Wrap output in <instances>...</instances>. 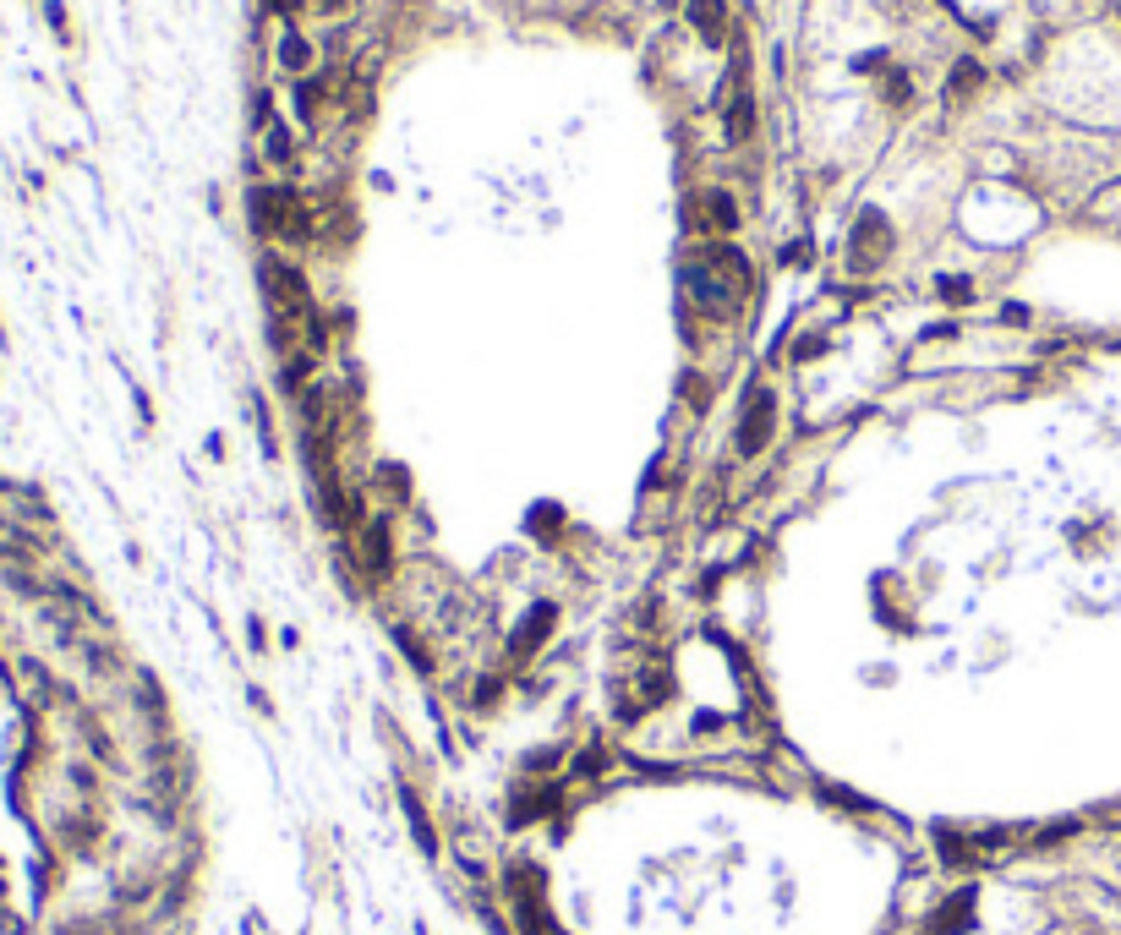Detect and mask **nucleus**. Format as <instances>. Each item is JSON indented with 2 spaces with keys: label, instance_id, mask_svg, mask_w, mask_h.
Segmentation results:
<instances>
[{
  "label": "nucleus",
  "instance_id": "19",
  "mask_svg": "<svg viewBox=\"0 0 1121 935\" xmlns=\"http://www.w3.org/2000/svg\"><path fill=\"white\" fill-rule=\"evenodd\" d=\"M400 646L411 651V662H416V668H427V651L416 646V635H411V629H400Z\"/></svg>",
  "mask_w": 1121,
  "mask_h": 935
},
{
  "label": "nucleus",
  "instance_id": "15",
  "mask_svg": "<svg viewBox=\"0 0 1121 935\" xmlns=\"http://www.w3.org/2000/svg\"><path fill=\"white\" fill-rule=\"evenodd\" d=\"M974 83H979V66H974V61H963V66L952 72V83H947V99H952V104H957V99H968V93H974Z\"/></svg>",
  "mask_w": 1121,
  "mask_h": 935
},
{
  "label": "nucleus",
  "instance_id": "6",
  "mask_svg": "<svg viewBox=\"0 0 1121 935\" xmlns=\"http://www.w3.org/2000/svg\"><path fill=\"white\" fill-rule=\"evenodd\" d=\"M553 624H558V607L553 602H536L531 618H525V624L515 629V640H509V657H515V662L536 657V651H542V640L553 635Z\"/></svg>",
  "mask_w": 1121,
  "mask_h": 935
},
{
  "label": "nucleus",
  "instance_id": "18",
  "mask_svg": "<svg viewBox=\"0 0 1121 935\" xmlns=\"http://www.w3.org/2000/svg\"><path fill=\"white\" fill-rule=\"evenodd\" d=\"M268 159H279V165H285V159H290V137L279 132V126H274V132H268Z\"/></svg>",
  "mask_w": 1121,
  "mask_h": 935
},
{
  "label": "nucleus",
  "instance_id": "11",
  "mask_svg": "<svg viewBox=\"0 0 1121 935\" xmlns=\"http://www.w3.org/2000/svg\"><path fill=\"white\" fill-rule=\"evenodd\" d=\"M400 804H405V821H411V832H416V848H422V853H438V832H432V821H427L422 799H416V793L405 788V793H400Z\"/></svg>",
  "mask_w": 1121,
  "mask_h": 935
},
{
  "label": "nucleus",
  "instance_id": "1",
  "mask_svg": "<svg viewBox=\"0 0 1121 935\" xmlns=\"http://www.w3.org/2000/svg\"><path fill=\"white\" fill-rule=\"evenodd\" d=\"M684 285H690L695 307L711 312V318H733L744 301V290H750V257L739 247H700L690 257V268H684Z\"/></svg>",
  "mask_w": 1121,
  "mask_h": 935
},
{
  "label": "nucleus",
  "instance_id": "3",
  "mask_svg": "<svg viewBox=\"0 0 1121 935\" xmlns=\"http://www.w3.org/2000/svg\"><path fill=\"white\" fill-rule=\"evenodd\" d=\"M772 427H777V400L766 389H755L750 394V405H744V416H739V454H761L766 443H772Z\"/></svg>",
  "mask_w": 1121,
  "mask_h": 935
},
{
  "label": "nucleus",
  "instance_id": "21",
  "mask_svg": "<svg viewBox=\"0 0 1121 935\" xmlns=\"http://www.w3.org/2000/svg\"><path fill=\"white\" fill-rule=\"evenodd\" d=\"M493 700H498V679H482L476 684V706H493Z\"/></svg>",
  "mask_w": 1121,
  "mask_h": 935
},
{
  "label": "nucleus",
  "instance_id": "12",
  "mask_svg": "<svg viewBox=\"0 0 1121 935\" xmlns=\"http://www.w3.org/2000/svg\"><path fill=\"white\" fill-rule=\"evenodd\" d=\"M750 132H755V104H750V93L739 88V99L728 104V137H733V143H744Z\"/></svg>",
  "mask_w": 1121,
  "mask_h": 935
},
{
  "label": "nucleus",
  "instance_id": "8",
  "mask_svg": "<svg viewBox=\"0 0 1121 935\" xmlns=\"http://www.w3.org/2000/svg\"><path fill=\"white\" fill-rule=\"evenodd\" d=\"M700 230H717V236H728L733 225H739V203H733L728 192H700V203L690 208Z\"/></svg>",
  "mask_w": 1121,
  "mask_h": 935
},
{
  "label": "nucleus",
  "instance_id": "14",
  "mask_svg": "<svg viewBox=\"0 0 1121 935\" xmlns=\"http://www.w3.org/2000/svg\"><path fill=\"white\" fill-rule=\"evenodd\" d=\"M378 493L394 498V504H405V498H411V487H405V471H400V465H378Z\"/></svg>",
  "mask_w": 1121,
  "mask_h": 935
},
{
  "label": "nucleus",
  "instance_id": "5",
  "mask_svg": "<svg viewBox=\"0 0 1121 935\" xmlns=\"http://www.w3.org/2000/svg\"><path fill=\"white\" fill-rule=\"evenodd\" d=\"M558 804H564V788H558V782H531V788H520L515 799H509V821L531 826V821H542V815H553Z\"/></svg>",
  "mask_w": 1121,
  "mask_h": 935
},
{
  "label": "nucleus",
  "instance_id": "16",
  "mask_svg": "<svg viewBox=\"0 0 1121 935\" xmlns=\"http://www.w3.org/2000/svg\"><path fill=\"white\" fill-rule=\"evenodd\" d=\"M602 766H607V750H602V744H597V750H586V755H580V761H575V771H580V777H597Z\"/></svg>",
  "mask_w": 1121,
  "mask_h": 935
},
{
  "label": "nucleus",
  "instance_id": "20",
  "mask_svg": "<svg viewBox=\"0 0 1121 935\" xmlns=\"http://www.w3.org/2000/svg\"><path fill=\"white\" fill-rule=\"evenodd\" d=\"M684 400H690V405H706V378H684Z\"/></svg>",
  "mask_w": 1121,
  "mask_h": 935
},
{
  "label": "nucleus",
  "instance_id": "10",
  "mask_svg": "<svg viewBox=\"0 0 1121 935\" xmlns=\"http://www.w3.org/2000/svg\"><path fill=\"white\" fill-rule=\"evenodd\" d=\"M690 22L700 28V39H706V44L728 39V6H722V0H690Z\"/></svg>",
  "mask_w": 1121,
  "mask_h": 935
},
{
  "label": "nucleus",
  "instance_id": "2",
  "mask_svg": "<svg viewBox=\"0 0 1121 935\" xmlns=\"http://www.w3.org/2000/svg\"><path fill=\"white\" fill-rule=\"evenodd\" d=\"M252 225L263 236H279V241H307L312 236V208L301 203L290 186H258L252 192Z\"/></svg>",
  "mask_w": 1121,
  "mask_h": 935
},
{
  "label": "nucleus",
  "instance_id": "7",
  "mask_svg": "<svg viewBox=\"0 0 1121 935\" xmlns=\"http://www.w3.org/2000/svg\"><path fill=\"white\" fill-rule=\"evenodd\" d=\"M361 564H367L372 580H383L394 569V536H389V520H367L361 525Z\"/></svg>",
  "mask_w": 1121,
  "mask_h": 935
},
{
  "label": "nucleus",
  "instance_id": "4",
  "mask_svg": "<svg viewBox=\"0 0 1121 935\" xmlns=\"http://www.w3.org/2000/svg\"><path fill=\"white\" fill-rule=\"evenodd\" d=\"M892 252V230H886L881 214H864L854 225V241H848V263L854 268H875L881 257Z\"/></svg>",
  "mask_w": 1121,
  "mask_h": 935
},
{
  "label": "nucleus",
  "instance_id": "23",
  "mask_svg": "<svg viewBox=\"0 0 1121 935\" xmlns=\"http://www.w3.org/2000/svg\"><path fill=\"white\" fill-rule=\"evenodd\" d=\"M312 6H318V11H340L345 0H312Z\"/></svg>",
  "mask_w": 1121,
  "mask_h": 935
},
{
  "label": "nucleus",
  "instance_id": "9",
  "mask_svg": "<svg viewBox=\"0 0 1121 935\" xmlns=\"http://www.w3.org/2000/svg\"><path fill=\"white\" fill-rule=\"evenodd\" d=\"M968 925H974V897H947V903L936 908V919L925 925V935H963Z\"/></svg>",
  "mask_w": 1121,
  "mask_h": 935
},
{
  "label": "nucleus",
  "instance_id": "13",
  "mask_svg": "<svg viewBox=\"0 0 1121 935\" xmlns=\"http://www.w3.org/2000/svg\"><path fill=\"white\" fill-rule=\"evenodd\" d=\"M279 66H290V72H307V66H312V44L301 39V33H285V44H279Z\"/></svg>",
  "mask_w": 1121,
  "mask_h": 935
},
{
  "label": "nucleus",
  "instance_id": "17",
  "mask_svg": "<svg viewBox=\"0 0 1121 935\" xmlns=\"http://www.w3.org/2000/svg\"><path fill=\"white\" fill-rule=\"evenodd\" d=\"M941 296H947V301H968V296H974V285H968V279H952V274H947V279H941Z\"/></svg>",
  "mask_w": 1121,
  "mask_h": 935
},
{
  "label": "nucleus",
  "instance_id": "22",
  "mask_svg": "<svg viewBox=\"0 0 1121 935\" xmlns=\"http://www.w3.org/2000/svg\"><path fill=\"white\" fill-rule=\"evenodd\" d=\"M799 361H810V356H821V340H799V350H793Z\"/></svg>",
  "mask_w": 1121,
  "mask_h": 935
}]
</instances>
